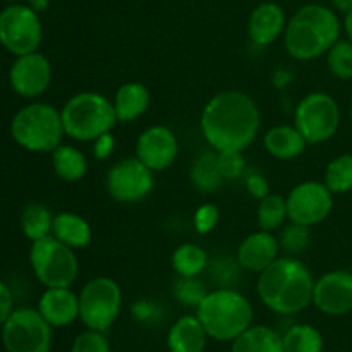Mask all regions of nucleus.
<instances>
[{
  "label": "nucleus",
  "instance_id": "obj_1",
  "mask_svg": "<svg viewBox=\"0 0 352 352\" xmlns=\"http://www.w3.org/2000/svg\"><path fill=\"white\" fill-rule=\"evenodd\" d=\"M199 126L203 138L215 151H244L260 131V109L244 91L226 89L206 102Z\"/></svg>",
  "mask_w": 352,
  "mask_h": 352
},
{
  "label": "nucleus",
  "instance_id": "obj_2",
  "mask_svg": "<svg viewBox=\"0 0 352 352\" xmlns=\"http://www.w3.org/2000/svg\"><path fill=\"white\" fill-rule=\"evenodd\" d=\"M313 289L311 272L296 256H278L258 274V298L277 315H296L313 305Z\"/></svg>",
  "mask_w": 352,
  "mask_h": 352
},
{
  "label": "nucleus",
  "instance_id": "obj_3",
  "mask_svg": "<svg viewBox=\"0 0 352 352\" xmlns=\"http://www.w3.org/2000/svg\"><path fill=\"white\" fill-rule=\"evenodd\" d=\"M340 31L342 23L337 10L323 3H306L287 21L285 50L296 60H315L340 40Z\"/></svg>",
  "mask_w": 352,
  "mask_h": 352
},
{
  "label": "nucleus",
  "instance_id": "obj_4",
  "mask_svg": "<svg viewBox=\"0 0 352 352\" xmlns=\"http://www.w3.org/2000/svg\"><path fill=\"white\" fill-rule=\"evenodd\" d=\"M196 316L210 339L232 342L253 325L254 311L250 299L239 291L234 287H219L206 294L196 308Z\"/></svg>",
  "mask_w": 352,
  "mask_h": 352
},
{
  "label": "nucleus",
  "instance_id": "obj_5",
  "mask_svg": "<svg viewBox=\"0 0 352 352\" xmlns=\"http://www.w3.org/2000/svg\"><path fill=\"white\" fill-rule=\"evenodd\" d=\"M60 116L65 136L81 143H93L117 124L113 103L96 91L76 93L62 107Z\"/></svg>",
  "mask_w": 352,
  "mask_h": 352
},
{
  "label": "nucleus",
  "instance_id": "obj_6",
  "mask_svg": "<svg viewBox=\"0 0 352 352\" xmlns=\"http://www.w3.org/2000/svg\"><path fill=\"white\" fill-rule=\"evenodd\" d=\"M10 134L24 150L52 153L65 136L60 110L50 103H30L14 116Z\"/></svg>",
  "mask_w": 352,
  "mask_h": 352
},
{
  "label": "nucleus",
  "instance_id": "obj_7",
  "mask_svg": "<svg viewBox=\"0 0 352 352\" xmlns=\"http://www.w3.org/2000/svg\"><path fill=\"white\" fill-rule=\"evenodd\" d=\"M122 311V289L113 278L95 277L79 292V320L86 329L109 332Z\"/></svg>",
  "mask_w": 352,
  "mask_h": 352
},
{
  "label": "nucleus",
  "instance_id": "obj_8",
  "mask_svg": "<svg viewBox=\"0 0 352 352\" xmlns=\"http://www.w3.org/2000/svg\"><path fill=\"white\" fill-rule=\"evenodd\" d=\"M30 263L45 287H71L79 274V261L74 250L54 236L31 244Z\"/></svg>",
  "mask_w": 352,
  "mask_h": 352
},
{
  "label": "nucleus",
  "instance_id": "obj_9",
  "mask_svg": "<svg viewBox=\"0 0 352 352\" xmlns=\"http://www.w3.org/2000/svg\"><path fill=\"white\" fill-rule=\"evenodd\" d=\"M294 126L308 144H322L332 140L340 127L339 103L325 91L308 93L296 105Z\"/></svg>",
  "mask_w": 352,
  "mask_h": 352
},
{
  "label": "nucleus",
  "instance_id": "obj_10",
  "mask_svg": "<svg viewBox=\"0 0 352 352\" xmlns=\"http://www.w3.org/2000/svg\"><path fill=\"white\" fill-rule=\"evenodd\" d=\"M54 327L34 308H17L2 325L7 352H50Z\"/></svg>",
  "mask_w": 352,
  "mask_h": 352
},
{
  "label": "nucleus",
  "instance_id": "obj_11",
  "mask_svg": "<svg viewBox=\"0 0 352 352\" xmlns=\"http://www.w3.org/2000/svg\"><path fill=\"white\" fill-rule=\"evenodd\" d=\"M43 38L40 14L26 3H10L0 12V43L10 54L21 55L36 52Z\"/></svg>",
  "mask_w": 352,
  "mask_h": 352
},
{
  "label": "nucleus",
  "instance_id": "obj_12",
  "mask_svg": "<svg viewBox=\"0 0 352 352\" xmlns=\"http://www.w3.org/2000/svg\"><path fill=\"white\" fill-rule=\"evenodd\" d=\"M153 170H150L138 157L116 162L105 177V189L110 198L126 205L146 199L153 191Z\"/></svg>",
  "mask_w": 352,
  "mask_h": 352
},
{
  "label": "nucleus",
  "instance_id": "obj_13",
  "mask_svg": "<svg viewBox=\"0 0 352 352\" xmlns=\"http://www.w3.org/2000/svg\"><path fill=\"white\" fill-rule=\"evenodd\" d=\"M285 199L289 220L299 226H318L333 210V192L320 181H305L294 186Z\"/></svg>",
  "mask_w": 352,
  "mask_h": 352
},
{
  "label": "nucleus",
  "instance_id": "obj_14",
  "mask_svg": "<svg viewBox=\"0 0 352 352\" xmlns=\"http://www.w3.org/2000/svg\"><path fill=\"white\" fill-rule=\"evenodd\" d=\"M52 69L50 60L40 52L21 55L16 58L9 72V81L14 91L23 98H38L50 88Z\"/></svg>",
  "mask_w": 352,
  "mask_h": 352
},
{
  "label": "nucleus",
  "instance_id": "obj_15",
  "mask_svg": "<svg viewBox=\"0 0 352 352\" xmlns=\"http://www.w3.org/2000/svg\"><path fill=\"white\" fill-rule=\"evenodd\" d=\"M313 306L327 316L352 313V270H332L315 280Z\"/></svg>",
  "mask_w": 352,
  "mask_h": 352
},
{
  "label": "nucleus",
  "instance_id": "obj_16",
  "mask_svg": "<svg viewBox=\"0 0 352 352\" xmlns=\"http://www.w3.org/2000/svg\"><path fill=\"white\" fill-rule=\"evenodd\" d=\"M179 155V140L167 126H150L136 141V157L150 170L162 172L174 165Z\"/></svg>",
  "mask_w": 352,
  "mask_h": 352
},
{
  "label": "nucleus",
  "instance_id": "obj_17",
  "mask_svg": "<svg viewBox=\"0 0 352 352\" xmlns=\"http://www.w3.org/2000/svg\"><path fill=\"white\" fill-rule=\"evenodd\" d=\"M278 253H280V246L275 234L260 229L241 241L236 260L239 261L243 270L261 274L265 268H268L277 260Z\"/></svg>",
  "mask_w": 352,
  "mask_h": 352
},
{
  "label": "nucleus",
  "instance_id": "obj_18",
  "mask_svg": "<svg viewBox=\"0 0 352 352\" xmlns=\"http://www.w3.org/2000/svg\"><path fill=\"white\" fill-rule=\"evenodd\" d=\"M287 26L285 10L275 2H263L253 9L248 19V34L256 47H268L284 34Z\"/></svg>",
  "mask_w": 352,
  "mask_h": 352
},
{
  "label": "nucleus",
  "instance_id": "obj_19",
  "mask_svg": "<svg viewBox=\"0 0 352 352\" xmlns=\"http://www.w3.org/2000/svg\"><path fill=\"white\" fill-rule=\"evenodd\" d=\"M36 309L54 329H62L79 320V294L71 287H47Z\"/></svg>",
  "mask_w": 352,
  "mask_h": 352
},
{
  "label": "nucleus",
  "instance_id": "obj_20",
  "mask_svg": "<svg viewBox=\"0 0 352 352\" xmlns=\"http://www.w3.org/2000/svg\"><path fill=\"white\" fill-rule=\"evenodd\" d=\"M208 333L196 315H184L167 333L168 352H205Z\"/></svg>",
  "mask_w": 352,
  "mask_h": 352
},
{
  "label": "nucleus",
  "instance_id": "obj_21",
  "mask_svg": "<svg viewBox=\"0 0 352 352\" xmlns=\"http://www.w3.org/2000/svg\"><path fill=\"white\" fill-rule=\"evenodd\" d=\"M113 109H116L117 122L129 124L140 119L151 103V93L143 82L129 81L119 86L113 96Z\"/></svg>",
  "mask_w": 352,
  "mask_h": 352
},
{
  "label": "nucleus",
  "instance_id": "obj_22",
  "mask_svg": "<svg viewBox=\"0 0 352 352\" xmlns=\"http://www.w3.org/2000/svg\"><path fill=\"white\" fill-rule=\"evenodd\" d=\"M263 146L270 157L287 162L301 157L308 148V141L296 126L280 124L267 131L263 136Z\"/></svg>",
  "mask_w": 352,
  "mask_h": 352
},
{
  "label": "nucleus",
  "instance_id": "obj_23",
  "mask_svg": "<svg viewBox=\"0 0 352 352\" xmlns=\"http://www.w3.org/2000/svg\"><path fill=\"white\" fill-rule=\"evenodd\" d=\"M52 236L72 250H85L93 241V229L88 220L74 212H60L54 217Z\"/></svg>",
  "mask_w": 352,
  "mask_h": 352
},
{
  "label": "nucleus",
  "instance_id": "obj_24",
  "mask_svg": "<svg viewBox=\"0 0 352 352\" xmlns=\"http://www.w3.org/2000/svg\"><path fill=\"white\" fill-rule=\"evenodd\" d=\"M189 181L195 186L196 191L203 195H212L222 188L226 179L222 177V172L219 168V153L213 148L201 151L195 158L189 170Z\"/></svg>",
  "mask_w": 352,
  "mask_h": 352
},
{
  "label": "nucleus",
  "instance_id": "obj_25",
  "mask_svg": "<svg viewBox=\"0 0 352 352\" xmlns=\"http://www.w3.org/2000/svg\"><path fill=\"white\" fill-rule=\"evenodd\" d=\"M230 352H284L282 336L267 325H251L232 340Z\"/></svg>",
  "mask_w": 352,
  "mask_h": 352
},
{
  "label": "nucleus",
  "instance_id": "obj_26",
  "mask_svg": "<svg viewBox=\"0 0 352 352\" xmlns=\"http://www.w3.org/2000/svg\"><path fill=\"white\" fill-rule=\"evenodd\" d=\"M52 167L62 181L78 182L88 172V160L79 148L72 144H58L52 151Z\"/></svg>",
  "mask_w": 352,
  "mask_h": 352
},
{
  "label": "nucleus",
  "instance_id": "obj_27",
  "mask_svg": "<svg viewBox=\"0 0 352 352\" xmlns=\"http://www.w3.org/2000/svg\"><path fill=\"white\" fill-rule=\"evenodd\" d=\"M170 263L177 277H199L208 268L210 258L208 253L198 244L184 243L175 248Z\"/></svg>",
  "mask_w": 352,
  "mask_h": 352
},
{
  "label": "nucleus",
  "instance_id": "obj_28",
  "mask_svg": "<svg viewBox=\"0 0 352 352\" xmlns=\"http://www.w3.org/2000/svg\"><path fill=\"white\" fill-rule=\"evenodd\" d=\"M54 213L41 203H30L24 206L21 212L19 223L21 230L24 236L34 243V241L45 239V237L52 236V229H54Z\"/></svg>",
  "mask_w": 352,
  "mask_h": 352
},
{
  "label": "nucleus",
  "instance_id": "obj_29",
  "mask_svg": "<svg viewBox=\"0 0 352 352\" xmlns=\"http://www.w3.org/2000/svg\"><path fill=\"white\" fill-rule=\"evenodd\" d=\"M284 352H323L325 340L322 332L309 323L292 325L282 336Z\"/></svg>",
  "mask_w": 352,
  "mask_h": 352
},
{
  "label": "nucleus",
  "instance_id": "obj_30",
  "mask_svg": "<svg viewBox=\"0 0 352 352\" xmlns=\"http://www.w3.org/2000/svg\"><path fill=\"white\" fill-rule=\"evenodd\" d=\"M287 219V199L284 196L270 192L263 199H260L256 210V222L261 230L274 232V230L282 229Z\"/></svg>",
  "mask_w": 352,
  "mask_h": 352
},
{
  "label": "nucleus",
  "instance_id": "obj_31",
  "mask_svg": "<svg viewBox=\"0 0 352 352\" xmlns=\"http://www.w3.org/2000/svg\"><path fill=\"white\" fill-rule=\"evenodd\" d=\"M323 182L333 195H346L352 191V155L342 153L332 158L325 168Z\"/></svg>",
  "mask_w": 352,
  "mask_h": 352
},
{
  "label": "nucleus",
  "instance_id": "obj_32",
  "mask_svg": "<svg viewBox=\"0 0 352 352\" xmlns=\"http://www.w3.org/2000/svg\"><path fill=\"white\" fill-rule=\"evenodd\" d=\"M327 67L333 78L340 81H352V41L340 38L327 52Z\"/></svg>",
  "mask_w": 352,
  "mask_h": 352
},
{
  "label": "nucleus",
  "instance_id": "obj_33",
  "mask_svg": "<svg viewBox=\"0 0 352 352\" xmlns=\"http://www.w3.org/2000/svg\"><path fill=\"white\" fill-rule=\"evenodd\" d=\"M311 227L299 226V223L291 222L289 226L282 227L280 236L278 239V246L280 251L287 256H299L305 253L311 243Z\"/></svg>",
  "mask_w": 352,
  "mask_h": 352
},
{
  "label": "nucleus",
  "instance_id": "obj_34",
  "mask_svg": "<svg viewBox=\"0 0 352 352\" xmlns=\"http://www.w3.org/2000/svg\"><path fill=\"white\" fill-rule=\"evenodd\" d=\"M208 292L205 282L199 280V277H179L172 287V294L182 306L195 309L201 305Z\"/></svg>",
  "mask_w": 352,
  "mask_h": 352
},
{
  "label": "nucleus",
  "instance_id": "obj_35",
  "mask_svg": "<svg viewBox=\"0 0 352 352\" xmlns=\"http://www.w3.org/2000/svg\"><path fill=\"white\" fill-rule=\"evenodd\" d=\"M206 270H210V277L215 284H219V287H234L239 280L243 268L239 261L230 256H217L210 261Z\"/></svg>",
  "mask_w": 352,
  "mask_h": 352
},
{
  "label": "nucleus",
  "instance_id": "obj_36",
  "mask_svg": "<svg viewBox=\"0 0 352 352\" xmlns=\"http://www.w3.org/2000/svg\"><path fill=\"white\" fill-rule=\"evenodd\" d=\"M110 340L107 332L86 329L79 336H76L69 352H110Z\"/></svg>",
  "mask_w": 352,
  "mask_h": 352
},
{
  "label": "nucleus",
  "instance_id": "obj_37",
  "mask_svg": "<svg viewBox=\"0 0 352 352\" xmlns=\"http://www.w3.org/2000/svg\"><path fill=\"white\" fill-rule=\"evenodd\" d=\"M219 153V168L226 181H236L244 174L246 162L244 151H217Z\"/></svg>",
  "mask_w": 352,
  "mask_h": 352
},
{
  "label": "nucleus",
  "instance_id": "obj_38",
  "mask_svg": "<svg viewBox=\"0 0 352 352\" xmlns=\"http://www.w3.org/2000/svg\"><path fill=\"white\" fill-rule=\"evenodd\" d=\"M220 220V210L217 208L215 205H201L195 212V229L196 232L205 236V234H210L217 227Z\"/></svg>",
  "mask_w": 352,
  "mask_h": 352
},
{
  "label": "nucleus",
  "instance_id": "obj_39",
  "mask_svg": "<svg viewBox=\"0 0 352 352\" xmlns=\"http://www.w3.org/2000/svg\"><path fill=\"white\" fill-rule=\"evenodd\" d=\"M244 186H246V191L258 201L270 195V184H268L267 177L258 174V172H251L244 181Z\"/></svg>",
  "mask_w": 352,
  "mask_h": 352
},
{
  "label": "nucleus",
  "instance_id": "obj_40",
  "mask_svg": "<svg viewBox=\"0 0 352 352\" xmlns=\"http://www.w3.org/2000/svg\"><path fill=\"white\" fill-rule=\"evenodd\" d=\"M113 150H116V138H113L112 131L102 134V136L93 141V157L96 160H107L113 153Z\"/></svg>",
  "mask_w": 352,
  "mask_h": 352
},
{
  "label": "nucleus",
  "instance_id": "obj_41",
  "mask_svg": "<svg viewBox=\"0 0 352 352\" xmlns=\"http://www.w3.org/2000/svg\"><path fill=\"white\" fill-rule=\"evenodd\" d=\"M14 311V298L10 289L0 280V327L7 322Z\"/></svg>",
  "mask_w": 352,
  "mask_h": 352
},
{
  "label": "nucleus",
  "instance_id": "obj_42",
  "mask_svg": "<svg viewBox=\"0 0 352 352\" xmlns=\"http://www.w3.org/2000/svg\"><path fill=\"white\" fill-rule=\"evenodd\" d=\"M133 316L138 322H151L157 316V306L148 299H140L133 305Z\"/></svg>",
  "mask_w": 352,
  "mask_h": 352
},
{
  "label": "nucleus",
  "instance_id": "obj_43",
  "mask_svg": "<svg viewBox=\"0 0 352 352\" xmlns=\"http://www.w3.org/2000/svg\"><path fill=\"white\" fill-rule=\"evenodd\" d=\"M330 3H332L333 10H337V12H342L344 16L352 10V0H330Z\"/></svg>",
  "mask_w": 352,
  "mask_h": 352
},
{
  "label": "nucleus",
  "instance_id": "obj_44",
  "mask_svg": "<svg viewBox=\"0 0 352 352\" xmlns=\"http://www.w3.org/2000/svg\"><path fill=\"white\" fill-rule=\"evenodd\" d=\"M26 6L31 7L34 12L41 14L48 9V6H50V0H26Z\"/></svg>",
  "mask_w": 352,
  "mask_h": 352
},
{
  "label": "nucleus",
  "instance_id": "obj_45",
  "mask_svg": "<svg viewBox=\"0 0 352 352\" xmlns=\"http://www.w3.org/2000/svg\"><path fill=\"white\" fill-rule=\"evenodd\" d=\"M342 28H344V31H346L347 40L352 41V10H351V12H347L346 16H344Z\"/></svg>",
  "mask_w": 352,
  "mask_h": 352
},
{
  "label": "nucleus",
  "instance_id": "obj_46",
  "mask_svg": "<svg viewBox=\"0 0 352 352\" xmlns=\"http://www.w3.org/2000/svg\"><path fill=\"white\" fill-rule=\"evenodd\" d=\"M2 2H9V3H17V2H21V0H2Z\"/></svg>",
  "mask_w": 352,
  "mask_h": 352
},
{
  "label": "nucleus",
  "instance_id": "obj_47",
  "mask_svg": "<svg viewBox=\"0 0 352 352\" xmlns=\"http://www.w3.org/2000/svg\"><path fill=\"white\" fill-rule=\"evenodd\" d=\"M351 122H352V105H351Z\"/></svg>",
  "mask_w": 352,
  "mask_h": 352
}]
</instances>
